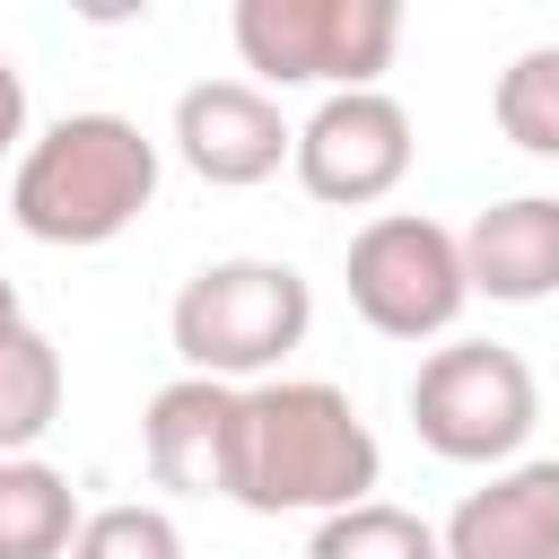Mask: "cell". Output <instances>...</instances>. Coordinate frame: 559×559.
Returning <instances> with one entry per match:
<instances>
[{"label": "cell", "mask_w": 559, "mask_h": 559, "mask_svg": "<svg viewBox=\"0 0 559 559\" xmlns=\"http://www.w3.org/2000/svg\"><path fill=\"white\" fill-rule=\"evenodd\" d=\"M26 140V79H17V61L0 52V157Z\"/></svg>", "instance_id": "cell-17"}, {"label": "cell", "mask_w": 559, "mask_h": 559, "mask_svg": "<svg viewBox=\"0 0 559 559\" xmlns=\"http://www.w3.org/2000/svg\"><path fill=\"white\" fill-rule=\"evenodd\" d=\"M376 472H384V445L341 384H323V376L236 384L227 498L245 515H332L349 498H376Z\"/></svg>", "instance_id": "cell-1"}, {"label": "cell", "mask_w": 559, "mask_h": 559, "mask_svg": "<svg viewBox=\"0 0 559 559\" xmlns=\"http://www.w3.org/2000/svg\"><path fill=\"white\" fill-rule=\"evenodd\" d=\"M341 280H349V306L367 332L384 341H445L472 306V280H463V245L454 227H437L428 210H376L349 253H341Z\"/></svg>", "instance_id": "cell-6"}, {"label": "cell", "mask_w": 559, "mask_h": 559, "mask_svg": "<svg viewBox=\"0 0 559 559\" xmlns=\"http://www.w3.org/2000/svg\"><path fill=\"white\" fill-rule=\"evenodd\" d=\"M411 157H419L411 114L384 87H323V105L288 140V166L323 210H376L384 192H402Z\"/></svg>", "instance_id": "cell-7"}, {"label": "cell", "mask_w": 559, "mask_h": 559, "mask_svg": "<svg viewBox=\"0 0 559 559\" xmlns=\"http://www.w3.org/2000/svg\"><path fill=\"white\" fill-rule=\"evenodd\" d=\"M454 245H463L472 297H498V306H542V297H559V192L489 201Z\"/></svg>", "instance_id": "cell-11"}, {"label": "cell", "mask_w": 559, "mask_h": 559, "mask_svg": "<svg viewBox=\"0 0 559 559\" xmlns=\"http://www.w3.org/2000/svg\"><path fill=\"white\" fill-rule=\"evenodd\" d=\"M542 419V376L507 341H445L411 376V428L437 463H515Z\"/></svg>", "instance_id": "cell-5"}, {"label": "cell", "mask_w": 559, "mask_h": 559, "mask_svg": "<svg viewBox=\"0 0 559 559\" xmlns=\"http://www.w3.org/2000/svg\"><path fill=\"white\" fill-rule=\"evenodd\" d=\"M9 323H26V314H17V288L0 280V332H9Z\"/></svg>", "instance_id": "cell-19"}, {"label": "cell", "mask_w": 559, "mask_h": 559, "mask_svg": "<svg viewBox=\"0 0 559 559\" xmlns=\"http://www.w3.org/2000/svg\"><path fill=\"white\" fill-rule=\"evenodd\" d=\"M70 559H183V524H175L166 507H140V498H122V507H96V515H79V533H70Z\"/></svg>", "instance_id": "cell-16"}, {"label": "cell", "mask_w": 559, "mask_h": 559, "mask_svg": "<svg viewBox=\"0 0 559 559\" xmlns=\"http://www.w3.org/2000/svg\"><path fill=\"white\" fill-rule=\"evenodd\" d=\"M79 489L44 454H0V559H70Z\"/></svg>", "instance_id": "cell-12"}, {"label": "cell", "mask_w": 559, "mask_h": 559, "mask_svg": "<svg viewBox=\"0 0 559 559\" xmlns=\"http://www.w3.org/2000/svg\"><path fill=\"white\" fill-rule=\"evenodd\" d=\"M227 428H236V384L227 376H175L140 411V454L148 480L175 498H227Z\"/></svg>", "instance_id": "cell-9"}, {"label": "cell", "mask_w": 559, "mask_h": 559, "mask_svg": "<svg viewBox=\"0 0 559 559\" xmlns=\"http://www.w3.org/2000/svg\"><path fill=\"white\" fill-rule=\"evenodd\" d=\"M253 87H376L402 52V0H227Z\"/></svg>", "instance_id": "cell-4"}, {"label": "cell", "mask_w": 559, "mask_h": 559, "mask_svg": "<svg viewBox=\"0 0 559 559\" xmlns=\"http://www.w3.org/2000/svg\"><path fill=\"white\" fill-rule=\"evenodd\" d=\"M175 157L201 175V183H218V192H245V183H271L280 166H288V114H280V96L271 87H253V79H192L183 96H175Z\"/></svg>", "instance_id": "cell-8"}, {"label": "cell", "mask_w": 559, "mask_h": 559, "mask_svg": "<svg viewBox=\"0 0 559 559\" xmlns=\"http://www.w3.org/2000/svg\"><path fill=\"white\" fill-rule=\"evenodd\" d=\"M498 131L533 157H559V44H533L498 70V96H489Z\"/></svg>", "instance_id": "cell-15"}, {"label": "cell", "mask_w": 559, "mask_h": 559, "mask_svg": "<svg viewBox=\"0 0 559 559\" xmlns=\"http://www.w3.org/2000/svg\"><path fill=\"white\" fill-rule=\"evenodd\" d=\"M61 419V349L35 323L0 332V454H35Z\"/></svg>", "instance_id": "cell-13"}, {"label": "cell", "mask_w": 559, "mask_h": 559, "mask_svg": "<svg viewBox=\"0 0 559 559\" xmlns=\"http://www.w3.org/2000/svg\"><path fill=\"white\" fill-rule=\"evenodd\" d=\"M166 332H175V358L192 376L253 384V376H280L288 349H306L314 288H306V271H288L271 253H227V262H201L175 288Z\"/></svg>", "instance_id": "cell-3"}, {"label": "cell", "mask_w": 559, "mask_h": 559, "mask_svg": "<svg viewBox=\"0 0 559 559\" xmlns=\"http://www.w3.org/2000/svg\"><path fill=\"white\" fill-rule=\"evenodd\" d=\"M157 140L131 114H61L17 148L9 175V218L35 245H114L148 201H157Z\"/></svg>", "instance_id": "cell-2"}, {"label": "cell", "mask_w": 559, "mask_h": 559, "mask_svg": "<svg viewBox=\"0 0 559 559\" xmlns=\"http://www.w3.org/2000/svg\"><path fill=\"white\" fill-rule=\"evenodd\" d=\"M70 17H87V26H131V17H148L157 0H61Z\"/></svg>", "instance_id": "cell-18"}, {"label": "cell", "mask_w": 559, "mask_h": 559, "mask_svg": "<svg viewBox=\"0 0 559 559\" xmlns=\"http://www.w3.org/2000/svg\"><path fill=\"white\" fill-rule=\"evenodd\" d=\"M445 559H559V454L498 463L454 515H445Z\"/></svg>", "instance_id": "cell-10"}, {"label": "cell", "mask_w": 559, "mask_h": 559, "mask_svg": "<svg viewBox=\"0 0 559 559\" xmlns=\"http://www.w3.org/2000/svg\"><path fill=\"white\" fill-rule=\"evenodd\" d=\"M306 559H445V542H437V524H419L393 498H349V507L314 515Z\"/></svg>", "instance_id": "cell-14"}]
</instances>
